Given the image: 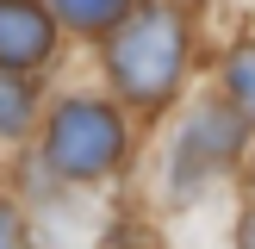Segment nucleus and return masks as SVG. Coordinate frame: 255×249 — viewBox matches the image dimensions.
Instances as JSON below:
<instances>
[{"label":"nucleus","mask_w":255,"mask_h":249,"mask_svg":"<svg viewBox=\"0 0 255 249\" xmlns=\"http://www.w3.org/2000/svg\"><path fill=\"white\" fill-rule=\"evenodd\" d=\"M112 62H119V81L131 87L137 100H162L174 87V75H181V19L174 12H137L131 31L119 37V50H112Z\"/></svg>","instance_id":"obj_1"},{"label":"nucleus","mask_w":255,"mask_h":249,"mask_svg":"<svg viewBox=\"0 0 255 249\" xmlns=\"http://www.w3.org/2000/svg\"><path fill=\"white\" fill-rule=\"evenodd\" d=\"M112 156H119V119L106 106L75 100V106L56 112V124H50V162L62 174H100V168H112Z\"/></svg>","instance_id":"obj_2"},{"label":"nucleus","mask_w":255,"mask_h":249,"mask_svg":"<svg viewBox=\"0 0 255 249\" xmlns=\"http://www.w3.org/2000/svg\"><path fill=\"white\" fill-rule=\"evenodd\" d=\"M44 56H50V19L31 6H0V69H25Z\"/></svg>","instance_id":"obj_3"},{"label":"nucleus","mask_w":255,"mask_h":249,"mask_svg":"<svg viewBox=\"0 0 255 249\" xmlns=\"http://www.w3.org/2000/svg\"><path fill=\"white\" fill-rule=\"evenodd\" d=\"M25 112H31V87H25L19 75H6V69H0V131L25 124Z\"/></svg>","instance_id":"obj_4"},{"label":"nucleus","mask_w":255,"mask_h":249,"mask_svg":"<svg viewBox=\"0 0 255 249\" xmlns=\"http://www.w3.org/2000/svg\"><path fill=\"white\" fill-rule=\"evenodd\" d=\"M231 87H237V100H243V106L255 112V50H249V56H237V62H231Z\"/></svg>","instance_id":"obj_5"},{"label":"nucleus","mask_w":255,"mask_h":249,"mask_svg":"<svg viewBox=\"0 0 255 249\" xmlns=\"http://www.w3.org/2000/svg\"><path fill=\"white\" fill-rule=\"evenodd\" d=\"M69 19L75 25H106V19H119V6L112 0H87V6H69Z\"/></svg>","instance_id":"obj_6"},{"label":"nucleus","mask_w":255,"mask_h":249,"mask_svg":"<svg viewBox=\"0 0 255 249\" xmlns=\"http://www.w3.org/2000/svg\"><path fill=\"white\" fill-rule=\"evenodd\" d=\"M12 237H19V224H12V212H0V249H12Z\"/></svg>","instance_id":"obj_7"},{"label":"nucleus","mask_w":255,"mask_h":249,"mask_svg":"<svg viewBox=\"0 0 255 249\" xmlns=\"http://www.w3.org/2000/svg\"><path fill=\"white\" fill-rule=\"evenodd\" d=\"M237 243H243V249H255V212L243 218V237H237Z\"/></svg>","instance_id":"obj_8"}]
</instances>
